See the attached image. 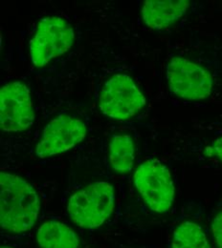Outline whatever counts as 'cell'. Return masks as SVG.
<instances>
[{
	"instance_id": "1",
	"label": "cell",
	"mask_w": 222,
	"mask_h": 248,
	"mask_svg": "<svg viewBox=\"0 0 222 248\" xmlns=\"http://www.w3.org/2000/svg\"><path fill=\"white\" fill-rule=\"evenodd\" d=\"M39 212L38 196L30 184L17 175L0 173V223L9 232L32 228Z\"/></svg>"
},
{
	"instance_id": "14",
	"label": "cell",
	"mask_w": 222,
	"mask_h": 248,
	"mask_svg": "<svg viewBox=\"0 0 222 248\" xmlns=\"http://www.w3.org/2000/svg\"><path fill=\"white\" fill-rule=\"evenodd\" d=\"M212 232L218 248H222V211H221L212 222Z\"/></svg>"
},
{
	"instance_id": "2",
	"label": "cell",
	"mask_w": 222,
	"mask_h": 248,
	"mask_svg": "<svg viewBox=\"0 0 222 248\" xmlns=\"http://www.w3.org/2000/svg\"><path fill=\"white\" fill-rule=\"evenodd\" d=\"M114 188L108 183L97 182L71 196L67 210L80 227H100L111 215L114 207Z\"/></svg>"
},
{
	"instance_id": "3",
	"label": "cell",
	"mask_w": 222,
	"mask_h": 248,
	"mask_svg": "<svg viewBox=\"0 0 222 248\" xmlns=\"http://www.w3.org/2000/svg\"><path fill=\"white\" fill-rule=\"evenodd\" d=\"M75 33L61 17L42 18L30 43V60L35 67H43L52 60L64 55L73 45Z\"/></svg>"
},
{
	"instance_id": "15",
	"label": "cell",
	"mask_w": 222,
	"mask_h": 248,
	"mask_svg": "<svg viewBox=\"0 0 222 248\" xmlns=\"http://www.w3.org/2000/svg\"><path fill=\"white\" fill-rule=\"evenodd\" d=\"M1 248H10V247H6V246H4V247H2Z\"/></svg>"
},
{
	"instance_id": "5",
	"label": "cell",
	"mask_w": 222,
	"mask_h": 248,
	"mask_svg": "<svg viewBox=\"0 0 222 248\" xmlns=\"http://www.w3.org/2000/svg\"><path fill=\"white\" fill-rule=\"evenodd\" d=\"M134 185L144 202L157 213L167 212L174 202V186L168 168L158 160H147L135 171Z\"/></svg>"
},
{
	"instance_id": "4",
	"label": "cell",
	"mask_w": 222,
	"mask_h": 248,
	"mask_svg": "<svg viewBox=\"0 0 222 248\" xmlns=\"http://www.w3.org/2000/svg\"><path fill=\"white\" fill-rule=\"evenodd\" d=\"M146 105V98L131 78L115 75L104 83L99 106L106 117L125 121L134 117Z\"/></svg>"
},
{
	"instance_id": "7",
	"label": "cell",
	"mask_w": 222,
	"mask_h": 248,
	"mask_svg": "<svg viewBox=\"0 0 222 248\" xmlns=\"http://www.w3.org/2000/svg\"><path fill=\"white\" fill-rule=\"evenodd\" d=\"M34 122L31 93L19 81L5 84L0 90V123L4 132L27 130Z\"/></svg>"
},
{
	"instance_id": "10",
	"label": "cell",
	"mask_w": 222,
	"mask_h": 248,
	"mask_svg": "<svg viewBox=\"0 0 222 248\" xmlns=\"http://www.w3.org/2000/svg\"><path fill=\"white\" fill-rule=\"evenodd\" d=\"M36 242L41 248H79L80 240L75 231L64 222L48 220L38 227Z\"/></svg>"
},
{
	"instance_id": "8",
	"label": "cell",
	"mask_w": 222,
	"mask_h": 248,
	"mask_svg": "<svg viewBox=\"0 0 222 248\" xmlns=\"http://www.w3.org/2000/svg\"><path fill=\"white\" fill-rule=\"evenodd\" d=\"M86 135L85 124L68 115H60L47 124L36 145L38 157L58 155L75 147Z\"/></svg>"
},
{
	"instance_id": "6",
	"label": "cell",
	"mask_w": 222,
	"mask_h": 248,
	"mask_svg": "<svg viewBox=\"0 0 222 248\" xmlns=\"http://www.w3.org/2000/svg\"><path fill=\"white\" fill-rule=\"evenodd\" d=\"M167 79L171 93L188 100L209 97L214 78L203 67L187 59L174 57L167 64Z\"/></svg>"
},
{
	"instance_id": "12",
	"label": "cell",
	"mask_w": 222,
	"mask_h": 248,
	"mask_svg": "<svg viewBox=\"0 0 222 248\" xmlns=\"http://www.w3.org/2000/svg\"><path fill=\"white\" fill-rule=\"evenodd\" d=\"M171 248H211L202 228L191 221L178 225L172 234Z\"/></svg>"
},
{
	"instance_id": "13",
	"label": "cell",
	"mask_w": 222,
	"mask_h": 248,
	"mask_svg": "<svg viewBox=\"0 0 222 248\" xmlns=\"http://www.w3.org/2000/svg\"><path fill=\"white\" fill-rule=\"evenodd\" d=\"M204 154L209 157H214L222 163V137L214 140L205 148Z\"/></svg>"
},
{
	"instance_id": "9",
	"label": "cell",
	"mask_w": 222,
	"mask_h": 248,
	"mask_svg": "<svg viewBox=\"0 0 222 248\" xmlns=\"http://www.w3.org/2000/svg\"><path fill=\"white\" fill-rule=\"evenodd\" d=\"M189 7L187 0H147L141 12L149 28L162 30L182 18Z\"/></svg>"
},
{
	"instance_id": "11",
	"label": "cell",
	"mask_w": 222,
	"mask_h": 248,
	"mask_svg": "<svg viewBox=\"0 0 222 248\" xmlns=\"http://www.w3.org/2000/svg\"><path fill=\"white\" fill-rule=\"evenodd\" d=\"M135 160L133 140L127 135H114L109 142V161L114 171L128 173Z\"/></svg>"
}]
</instances>
